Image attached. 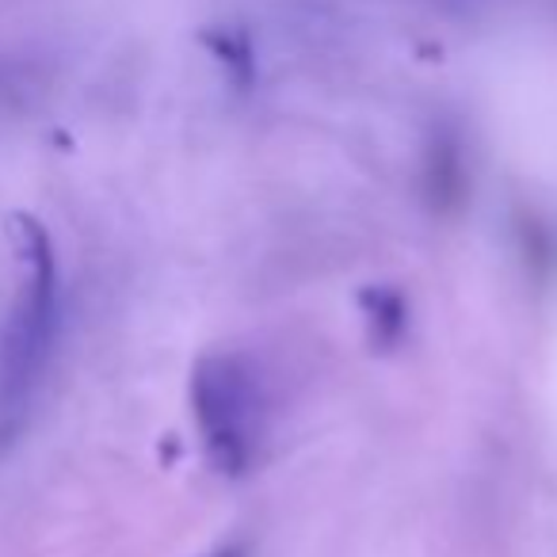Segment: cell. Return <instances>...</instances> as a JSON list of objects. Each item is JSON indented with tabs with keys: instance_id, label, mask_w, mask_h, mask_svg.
Segmentation results:
<instances>
[{
	"instance_id": "1",
	"label": "cell",
	"mask_w": 557,
	"mask_h": 557,
	"mask_svg": "<svg viewBox=\"0 0 557 557\" xmlns=\"http://www.w3.org/2000/svg\"><path fill=\"white\" fill-rule=\"evenodd\" d=\"M27 278L16 295L4 333H0V443L24 428L42 374L54 356L58 325H62V290H58V260L47 230L32 218H20Z\"/></svg>"
},
{
	"instance_id": "2",
	"label": "cell",
	"mask_w": 557,
	"mask_h": 557,
	"mask_svg": "<svg viewBox=\"0 0 557 557\" xmlns=\"http://www.w3.org/2000/svg\"><path fill=\"white\" fill-rule=\"evenodd\" d=\"M191 412L218 473H245L263 432L260 374L237 351L207 356L191 371Z\"/></svg>"
},
{
	"instance_id": "3",
	"label": "cell",
	"mask_w": 557,
	"mask_h": 557,
	"mask_svg": "<svg viewBox=\"0 0 557 557\" xmlns=\"http://www.w3.org/2000/svg\"><path fill=\"white\" fill-rule=\"evenodd\" d=\"M424 191L432 199V207L440 214H455L458 202L466 199V164H462V149L450 138H440L428 153V169H424Z\"/></svg>"
},
{
	"instance_id": "4",
	"label": "cell",
	"mask_w": 557,
	"mask_h": 557,
	"mask_svg": "<svg viewBox=\"0 0 557 557\" xmlns=\"http://www.w3.org/2000/svg\"><path fill=\"white\" fill-rule=\"evenodd\" d=\"M359 306H363L367 318V333H371V344L382 351L397 348L409 333V302L397 287H367L359 295Z\"/></svg>"
},
{
	"instance_id": "5",
	"label": "cell",
	"mask_w": 557,
	"mask_h": 557,
	"mask_svg": "<svg viewBox=\"0 0 557 557\" xmlns=\"http://www.w3.org/2000/svg\"><path fill=\"white\" fill-rule=\"evenodd\" d=\"M207 557H248V546L245 542H230V546H218L214 554H207Z\"/></svg>"
}]
</instances>
